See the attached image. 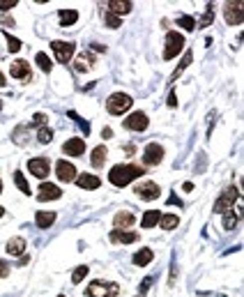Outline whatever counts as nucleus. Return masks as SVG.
<instances>
[{"label":"nucleus","instance_id":"obj_48","mask_svg":"<svg viewBox=\"0 0 244 297\" xmlns=\"http://www.w3.org/2000/svg\"><path fill=\"white\" fill-rule=\"evenodd\" d=\"M0 194H2V182H0Z\"/></svg>","mask_w":244,"mask_h":297},{"label":"nucleus","instance_id":"obj_38","mask_svg":"<svg viewBox=\"0 0 244 297\" xmlns=\"http://www.w3.org/2000/svg\"><path fill=\"white\" fill-rule=\"evenodd\" d=\"M69 118H72V120H76V122H78V127H81V129H83L85 134H88V131H90V125H88V122H85V120H81V118H78V115L74 113V111H69Z\"/></svg>","mask_w":244,"mask_h":297},{"label":"nucleus","instance_id":"obj_10","mask_svg":"<svg viewBox=\"0 0 244 297\" xmlns=\"http://www.w3.org/2000/svg\"><path fill=\"white\" fill-rule=\"evenodd\" d=\"M60 196H62V189H60V187H55V184H51V182H42V184H39L37 198H39L42 203H46V201H58Z\"/></svg>","mask_w":244,"mask_h":297},{"label":"nucleus","instance_id":"obj_11","mask_svg":"<svg viewBox=\"0 0 244 297\" xmlns=\"http://www.w3.org/2000/svg\"><path fill=\"white\" fill-rule=\"evenodd\" d=\"M55 175H58L60 182H72V180H76V168H74V164H69V161L60 159L58 164H55Z\"/></svg>","mask_w":244,"mask_h":297},{"label":"nucleus","instance_id":"obj_47","mask_svg":"<svg viewBox=\"0 0 244 297\" xmlns=\"http://www.w3.org/2000/svg\"><path fill=\"white\" fill-rule=\"evenodd\" d=\"M2 214H5V210H2V208H0V217H2Z\"/></svg>","mask_w":244,"mask_h":297},{"label":"nucleus","instance_id":"obj_27","mask_svg":"<svg viewBox=\"0 0 244 297\" xmlns=\"http://www.w3.org/2000/svg\"><path fill=\"white\" fill-rule=\"evenodd\" d=\"M159 210H148V212L143 214V221H141V226L143 228H152L157 224V221H159Z\"/></svg>","mask_w":244,"mask_h":297},{"label":"nucleus","instance_id":"obj_42","mask_svg":"<svg viewBox=\"0 0 244 297\" xmlns=\"http://www.w3.org/2000/svg\"><path fill=\"white\" fill-rule=\"evenodd\" d=\"M0 23H2V25H16V21L9 18V16H2V18H0Z\"/></svg>","mask_w":244,"mask_h":297},{"label":"nucleus","instance_id":"obj_41","mask_svg":"<svg viewBox=\"0 0 244 297\" xmlns=\"http://www.w3.org/2000/svg\"><path fill=\"white\" fill-rule=\"evenodd\" d=\"M150 286H152V277H145V279H143V286H141V288H138V293H141V295H143V293L148 291Z\"/></svg>","mask_w":244,"mask_h":297},{"label":"nucleus","instance_id":"obj_20","mask_svg":"<svg viewBox=\"0 0 244 297\" xmlns=\"http://www.w3.org/2000/svg\"><path fill=\"white\" fill-rule=\"evenodd\" d=\"M76 184L81 187V189L92 191V189L99 187V178H97V175H90V173H83V175H78L76 178Z\"/></svg>","mask_w":244,"mask_h":297},{"label":"nucleus","instance_id":"obj_19","mask_svg":"<svg viewBox=\"0 0 244 297\" xmlns=\"http://www.w3.org/2000/svg\"><path fill=\"white\" fill-rule=\"evenodd\" d=\"M92 65H95V55L88 53V51H83V53L76 58V62H74L76 71H90L92 69Z\"/></svg>","mask_w":244,"mask_h":297},{"label":"nucleus","instance_id":"obj_7","mask_svg":"<svg viewBox=\"0 0 244 297\" xmlns=\"http://www.w3.org/2000/svg\"><path fill=\"white\" fill-rule=\"evenodd\" d=\"M242 12H244V2H240V0L224 5V16H226V23H231V25L242 23Z\"/></svg>","mask_w":244,"mask_h":297},{"label":"nucleus","instance_id":"obj_13","mask_svg":"<svg viewBox=\"0 0 244 297\" xmlns=\"http://www.w3.org/2000/svg\"><path fill=\"white\" fill-rule=\"evenodd\" d=\"M9 74H12V78H21V81H28V78H32L30 62H28V60H12Z\"/></svg>","mask_w":244,"mask_h":297},{"label":"nucleus","instance_id":"obj_29","mask_svg":"<svg viewBox=\"0 0 244 297\" xmlns=\"http://www.w3.org/2000/svg\"><path fill=\"white\" fill-rule=\"evenodd\" d=\"M101 16H104V23H106L108 28H120V25H122V18L111 12H101Z\"/></svg>","mask_w":244,"mask_h":297},{"label":"nucleus","instance_id":"obj_26","mask_svg":"<svg viewBox=\"0 0 244 297\" xmlns=\"http://www.w3.org/2000/svg\"><path fill=\"white\" fill-rule=\"evenodd\" d=\"M159 224H161V228H164V231H173V228H178L180 219H178V214H161Z\"/></svg>","mask_w":244,"mask_h":297},{"label":"nucleus","instance_id":"obj_44","mask_svg":"<svg viewBox=\"0 0 244 297\" xmlns=\"http://www.w3.org/2000/svg\"><path fill=\"white\" fill-rule=\"evenodd\" d=\"M168 106H171V108H175V106H178V99H175V92H171V97H168Z\"/></svg>","mask_w":244,"mask_h":297},{"label":"nucleus","instance_id":"obj_2","mask_svg":"<svg viewBox=\"0 0 244 297\" xmlns=\"http://www.w3.org/2000/svg\"><path fill=\"white\" fill-rule=\"evenodd\" d=\"M131 108V97L127 92H113L106 101V111L111 115H122Z\"/></svg>","mask_w":244,"mask_h":297},{"label":"nucleus","instance_id":"obj_45","mask_svg":"<svg viewBox=\"0 0 244 297\" xmlns=\"http://www.w3.org/2000/svg\"><path fill=\"white\" fill-rule=\"evenodd\" d=\"M0 85H2V88H5V85H7V78L2 76V71H0Z\"/></svg>","mask_w":244,"mask_h":297},{"label":"nucleus","instance_id":"obj_4","mask_svg":"<svg viewBox=\"0 0 244 297\" xmlns=\"http://www.w3.org/2000/svg\"><path fill=\"white\" fill-rule=\"evenodd\" d=\"M185 48V37L178 30H171L166 35V48H164V60H173L175 55Z\"/></svg>","mask_w":244,"mask_h":297},{"label":"nucleus","instance_id":"obj_46","mask_svg":"<svg viewBox=\"0 0 244 297\" xmlns=\"http://www.w3.org/2000/svg\"><path fill=\"white\" fill-rule=\"evenodd\" d=\"M185 191H194V184H191V182H185Z\"/></svg>","mask_w":244,"mask_h":297},{"label":"nucleus","instance_id":"obj_34","mask_svg":"<svg viewBox=\"0 0 244 297\" xmlns=\"http://www.w3.org/2000/svg\"><path fill=\"white\" fill-rule=\"evenodd\" d=\"M37 141L44 143V145H46V143H51V141H53V131L48 129V127H42V129H39V134H37Z\"/></svg>","mask_w":244,"mask_h":297},{"label":"nucleus","instance_id":"obj_17","mask_svg":"<svg viewBox=\"0 0 244 297\" xmlns=\"http://www.w3.org/2000/svg\"><path fill=\"white\" fill-rule=\"evenodd\" d=\"M108 240H111L113 244H131V242H136V240H138V233H134V231H118V228H115Z\"/></svg>","mask_w":244,"mask_h":297},{"label":"nucleus","instance_id":"obj_16","mask_svg":"<svg viewBox=\"0 0 244 297\" xmlns=\"http://www.w3.org/2000/svg\"><path fill=\"white\" fill-rule=\"evenodd\" d=\"M106 12L115 14V16L129 14L131 12V2H129V0H108V2H106Z\"/></svg>","mask_w":244,"mask_h":297},{"label":"nucleus","instance_id":"obj_28","mask_svg":"<svg viewBox=\"0 0 244 297\" xmlns=\"http://www.w3.org/2000/svg\"><path fill=\"white\" fill-rule=\"evenodd\" d=\"M212 21H215V5H212V2H208V7H205V16L198 21V25H201V28H208Z\"/></svg>","mask_w":244,"mask_h":297},{"label":"nucleus","instance_id":"obj_24","mask_svg":"<svg viewBox=\"0 0 244 297\" xmlns=\"http://www.w3.org/2000/svg\"><path fill=\"white\" fill-rule=\"evenodd\" d=\"M7 254H12V256H21L25 254V240L23 238H14L7 242Z\"/></svg>","mask_w":244,"mask_h":297},{"label":"nucleus","instance_id":"obj_9","mask_svg":"<svg viewBox=\"0 0 244 297\" xmlns=\"http://www.w3.org/2000/svg\"><path fill=\"white\" fill-rule=\"evenodd\" d=\"M28 171L35 175V178L44 180L48 175V171H51V164H48L46 157H35V159L28 161Z\"/></svg>","mask_w":244,"mask_h":297},{"label":"nucleus","instance_id":"obj_3","mask_svg":"<svg viewBox=\"0 0 244 297\" xmlns=\"http://www.w3.org/2000/svg\"><path fill=\"white\" fill-rule=\"evenodd\" d=\"M120 293L118 284H111V281H92L85 291V297H115Z\"/></svg>","mask_w":244,"mask_h":297},{"label":"nucleus","instance_id":"obj_8","mask_svg":"<svg viewBox=\"0 0 244 297\" xmlns=\"http://www.w3.org/2000/svg\"><path fill=\"white\" fill-rule=\"evenodd\" d=\"M161 159H164V148H161L159 143H150L143 152L145 166H159Z\"/></svg>","mask_w":244,"mask_h":297},{"label":"nucleus","instance_id":"obj_39","mask_svg":"<svg viewBox=\"0 0 244 297\" xmlns=\"http://www.w3.org/2000/svg\"><path fill=\"white\" fill-rule=\"evenodd\" d=\"M14 5H18V0H0V12H7V9H12Z\"/></svg>","mask_w":244,"mask_h":297},{"label":"nucleus","instance_id":"obj_30","mask_svg":"<svg viewBox=\"0 0 244 297\" xmlns=\"http://www.w3.org/2000/svg\"><path fill=\"white\" fill-rule=\"evenodd\" d=\"M191 58H194V55H191V51H187V53H185V58H182V62H180V67H178L175 71H173V78H171V81H175V78H178L180 74H182V71H185L187 67L191 65Z\"/></svg>","mask_w":244,"mask_h":297},{"label":"nucleus","instance_id":"obj_50","mask_svg":"<svg viewBox=\"0 0 244 297\" xmlns=\"http://www.w3.org/2000/svg\"><path fill=\"white\" fill-rule=\"evenodd\" d=\"M221 297H224V295H221Z\"/></svg>","mask_w":244,"mask_h":297},{"label":"nucleus","instance_id":"obj_15","mask_svg":"<svg viewBox=\"0 0 244 297\" xmlns=\"http://www.w3.org/2000/svg\"><path fill=\"white\" fill-rule=\"evenodd\" d=\"M62 152H67V155H72V157H81L85 152V141L83 138H69L62 145Z\"/></svg>","mask_w":244,"mask_h":297},{"label":"nucleus","instance_id":"obj_49","mask_svg":"<svg viewBox=\"0 0 244 297\" xmlns=\"http://www.w3.org/2000/svg\"><path fill=\"white\" fill-rule=\"evenodd\" d=\"M58 297H65V295H58Z\"/></svg>","mask_w":244,"mask_h":297},{"label":"nucleus","instance_id":"obj_12","mask_svg":"<svg viewBox=\"0 0 244 297\" xmlns=\"http://www.w3.org/2000/svg\"><path fill=\"white\" fill-rule=\"evenodd\" d=\"M125 127L127 129H131V131H145L148 129V115H145L143 111H136V113L127 115Z\"/></svg>","mask_w":244,"mask_h":297},{"label":"nucleus","instance_id":"obj_22","mask_svg":"<svg viewBox=\"0 0 244 297\" xmlns=\"http://www.w3.org/2000/svg\"><path fill=\"white\" fill-rule=\"evenodd\" d=\"M106 157H108L106 145H97V148L92 150V157H90V161H92V166H95V168H99V166H104Z\"/></svg>","mask_w":244,"mask_h":297},{"label":"nucleus","instance_id":"obj_31","mask_svg":"<svg viewBox=\"0 0 244 297\" xmlns=\"http://www.w3.org/2000/svg\"><path fill=\"white\" fill-rule=\"evenodd\" d=\"M88 265H78L76 270H74V274H72V284H81V281L88 277Z\"/></svg>","mask_w":244,"mask_h":297},{"label":"nucleus","instance_id":"obj_18","mask_svg":"<svg viewBox=\"0 0 244 297\" xmlns=\"http://www.w3.org/2000/svg\"><path fill=\"white\" fill-rule=\"evenodd\" d=\"M113 226L118 228V231H127L129 226H134V214L127 212V210L118 212L115 214V219H113Z\"/></svg>","mask_w":244,"mask_h":297},{"label":"nucleus","instance_id":"obj_35","mask_svg":"<svg viewBox=\"0 0 244 297\" xmlns=\"http://www.w3.org/2000/svg\"><path fill=\"white\" fill-rule=\"evenodd\" d=\"M235 224H238V217L233 214V210L224 214V228H226V231H233V228H235Z\"/></svg>","mask_w":244,"mask_h":297},{"label":"nucleus","instance_id":"obj_36","mask_svg":"<svg viewBox=\"0 0 244 297\" xmlns=\"http://www.w3.org/2000/svg\"><path fill=\"white\" fill-rule=\"evenodd\" d=\"M5 37H7V46H9V51H12V53L21 51V39H16V37H12V35H7V32H5Z\"/></svg>","mask_w":244,"mask_h":297},{"label":"nucleus","instance_id":"obj_32","mask_svg":"<svg viewBox=\"0 0 244 297\" xmlns=\"http://www.w3.org/2000/svg\"><path fill=\"white\" fill-rule=\"evenodd\" d=\"M14 182H16V187L23 194H30V187H28V182H25V178H23V173L21 171H14Z\"/></svg>","mask_w":244,"mask_h":297},{"label":"nucleus","instance_id":"obj_25","mask_svg":"<svg viewBox=\"0 0 244 297\" xmlns=\"http://www.w3.org/2000/svg\"><path fill=\"white\" fill-rule=\"evenodd\" d=\"M78 21V12L76 9H60V25H74Z\"/></svg>","mask_w":244,"mask_h":297},{"label":"nucleus","instance_id":"obj_43","mask_svg":"<svg viewBox=\"0 0 244 297\" xmlns=\"http://www.w3.org/2000/svg\"><path fill=\"white\" fill-rule=\"evenodd\" d=\"M111 136H113L111 127H104V129H101V138H111Z\"/></svg>","mask_w":244,"mask_h":297},{"label":"nucleus","instance_id":"obj_37","mask_svg":"<svg viewBox=\"0 0 244 297\" xmlns=\"http://www.w3.org/2000/svg\"><path fill=\"white\" fill-rule=\"evenodd\" d=\"M178 23L182 25L185 30H194V28H196V21H194L191 16H180V21H178Z\"/></svg>","mask_w":244,"mask_h":297},{"label":"nucleus","instance_id":"obj_33","mask_svg":"<svg viewBox=\"0 0 244 297\" xmlns=\"http://www.w3.org/2000/svg\"><path fill=\"white\" fill-rule=\"evenodd\" d=\"M37 65H39V69H42V71H46V74L51 71V67H53L46 53H37Z\"/></svg>","mask_w":244,"mask_h":297},{"label":"nucleus","instance_id":"obj_1","mask_svg":"<svg viewBox=\"0 0 244 297\" xmlns=\"http://www.w3.org/2000/svg\"><path fill=\"white\" fill-rule=\"evenodd\" d=\"M143 168L141 166H134V164H122V166H113L111 171H108V180H111V184H115V187H125V184H129L131 180H136L143 175Z\"/></svg>","mask_w":244,"mask_h":297},{"label":"nucleus","instance_id":"obj_5","mask_svg":"<svg viewBox=\"0 0 244 297\" xmlns=\"http://www.w3.org/2000/svg\"><path fill=\"white\" fill-rule=\"evenodd\" d=\"M240 198V191H238V187H228L224 194H221L219 198H217V203H215V212H219V214H226V212H231L233 210V203Z\"/></svg>","mask_w":244,"mask_h":297},{"label":"nucleus","instance_id":"obj_6","mask_svg":"<svg viewBox=\"0 0 244 297\" xmlns=\"http://www.w3.org/2000/svg\"><path fill=\"white\" fill-rule=\"evenodd\" d=\"M51 48H53L55 60H58V62H69L72 55H74V51H76V44L65 42V39H55V42H51Z\"/></svg>","mask_w":244,"mask_h":297},{"label":"nucleus","instance_id":"obj_40","mask_svg":"<svg viewBox=\"0 0 244 297\" xmlns=\"http://www.w3.org/2000/svg\"><path fill=\"white\" fill-rule=\"evenodd\" d=\"M7 274H9V263L0 261V279H5Z\"/></svg>","mask_w":244,"mask_h":297},{"label":"nucleus","instance_id":"obj_23","mask_svg":"<svg viewBox=\"0 0 244 297\" xmlns=\"http://www.w3.org/2000/svg\"><path fill=\"white\" fill-rule=\"evenodd\" d=\"M55 221V212H37L35 214V224L39 228H51Z\"/></svg>","mask_w":244,"mask_h":297},{"label":"nucleus","instance_id":"obj_21","mask_svg":"<svg viewBox=\"0 0 244 297\" xmlns=\"http://www.w3.org/2000/svg\"><path fill=\"white\" fill-rule=\"evenodd\" d=\"M152 258H155L152 249L143 247L141 251H136V254H134V265H138V268H145V265H150V263H152Z\"/></svg>","mask_w":244,"mask_h":297},{"label":"nucleus","instance_id":"obj_14","mask_svg":"<svg viewBox=\"0 0 244 297\" xmlns=\"http://www.w3.org/2000/svg\"><path fill=\"white\" fill-rule=\"evenodd\" d=\"M159 194H161V189H159V184H155V182H143L136 187V196H141L143 201H155V198H159Z\"/></svg>","mask_w":244,"mask_h":297}]
</instances>
